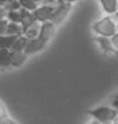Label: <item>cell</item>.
Listing matches in <instances>:
<instances>
[{"mask_svg":"<svg viewBox=\"0 0 118 124\" xmlns=\"http://www.w3.org/2000/svg\"><path fill=\"white\" fill-rule=\"evenodd\" d=\"M18 36H8V34H1L0 36V49H4V48H8L11 49L14 41Z\"/></svg>","mask_w":118,"mask_h":124,"instance_id":"15","label":"cell"},{"mask_svg":"<svg viewBox=\"0 0 118 124\" xmlns=\"http://www.w3.org/2000/svg\"><path fill=\"white\" fill-rule=\"evenodd\" d=\"M54 32H55V25L51 21H47V22L41 23V29H40V33L38 37L41 40L48 43L49 40L53 37Z\"/></svg>","mask_w":118,"mask_h":124,"instance_id":"6","label":"cell"},{"mask_svg":"<svg viewBox=\"0 0 118 124\" xmlns=\"http://www.w3.org/2000/svg\"><path fill=\"white\" fill-rule=\"evenodd\" d=\"M92 30L98 36L108 38H112L118 31L117 24L112 17H105V18L94 22L92 25Z\"/></svg>","mask_w":118,"mask_h":124,"instance_id":"2","label":"cell"},{"mask_svg":"<svg viewBox=\"0 0 118 124\" xmlns=\"http://www.w3.org/2000/svg\"><path fill=\"white\" fill-rule=\"evenodd\" d=\"M89 115L99 123H111L118 121V112L112 105H100L89 111Z\"/></svg>","mask_w":118,"mask_h":124,"instance_id":"1","label":"cell"},{"mask_svg":"<svg viewBox=\"0 0 118 124\" xmlns=\"http://www.w3.org/2000/svg\"><path fill=\"white\" fill-rule=\"evenodd\" d=\"M40 29H41V23L40 22H34L32 25L28 26L27 28L24 30L23 34L28 39H33V38H37L40 33Z\"/></svg>","mask_w":118,"mask_h":124,"instance_id":"13","label":"cell"},{"mask_svg":"<svg viewBox=\"0 0 118 124\" xmlns=\"http://www.w3.org/2000/svg\"><path fill=\"white\" fill-rule=\"evenodd\" d=\"M4 8H6L8 12L12 11H19L21 8V4H20L19 0H8L4 4Z\"/></svg>","mask_w":118,"mask_h":124,"instance_id":"17","label":"cell"},{"mask_svg":"<svg viewBox=\"0 0 118 124\" xmlns=\"http://www.w3.org/2000/svg\"><path fill=\"white\" fill-rule=\"evenodd\" d=\"M20 12H21V25L23 27V32L27 27L30 26L34 22H36V19L34 17V14L33 12L30 11H27V9H24V8H20Z\"/></svg>","mask_w":118,"mask_h":124,"instance_id":"10","label":"cell"},{"mask_svg":"<svg viewBox=\"0 0 118 124\" xmlns=\"http://www.w3.org/2000/svg\"><path fill=\"white\" fill-rule=\"evenodd\" d=\"M27 41H28V38H26L24 34L21 36H18L16 38V40L14 41L13 45L11 47L12 51H24L27 44Z\"/></svg>","mask_w":118,"mask_h":124,"instance_id":"12","label":"cell"},{"mask_svg":"<svg viewBox=\"0 0 118 124\" xmlns=\"http://www.w3.org/2000/svg\"><path fill=\"white\" fill-rule=\"evenodd\" d=\"M28 56L25 51H12V67L19 68L23 66Z\"/></svg>","mask_w":118,"mask_h":124,"instance_id":"8","label":"cell"},{"mask_svg":"<svg viewBox=\"0 0 118 124\" xmlns=\"http://www.w3.org/2000/svg\"><path fill=\"white\" fill-rule=\"evenodd\" d=\"M71 5L72 4L69 2H63V3H59V4H57L50 21L52 22L55 26L59 25V24H61L66 19V17L68 16V14L71 9Z\"/></svg>","mask_w":118,"mask_h":124,"instance_id":"4","label":"cell"},{"mask_svg":"<svg viewBox=\"0 0 118 124\" xmlns=\"http://www.w3.org/2000/svg\"><path fill=\"white\" fill-rule=\"evenodd\" d=\"M19 2L21 4L22 8L27 9V11H30V12H34L39 6V3L36 0H19Z\"/></svg>","mask_w":118,"mask_h":124,"instance_id":"16","label":"cell"},{"mask_svg":"<svg viewBox=\"0 0 118 124\" xmlns=\"http://www.w3.org/2000/svg\"><path fill=\"white\" fill-rule=\"evenodd\" d=\"M12 67V51L8 48L0 49V69Z\"/></svg>","mask_w":118,"mask_h":124,"instance_id":"9","label":"cell"},{"mask_svg":"<svg viewBox=\"0 0 118 124\" xmlns=\"http://www.w3.org/2000/svg\"><path fill=\"white\" fill-rule=\"evenodd\" d=\"M78 1H81V0H67V2H69V3H76V2H78Z\"/></svg>","mask_w":118,"mask_h":124,"instance_id":"25","label":"cell"},{"mask_svg":"<svg viewBox=\"0 0 118 124\" xmlns=\"http://www.w3.org/2000/svg\"><path fill=\"white\" fill-rule=\"evenodd\" d=\"M99 3L108 15H113L118 12V0H99Z\"/></svg>","mask_w":118,"mask_h":124,"instance_id":"11","label":"cell"},{"mask_svg":"<svg viewBox=\"0 0 118 124\" xmlns=\"http://www.w3.org/2000/svg\"><path fill=\"white\" fill-rule=\"evenodd\" d=\"M8 16V11L4 6H0V20L1 19H5Z\"/></svg>","mask_w":118,"mask_h":124,"instance_id":"23","label":"cell"},{"mask_svg":"<svg viewBox=\"0 0 118 124\" xmlns=\"http://www.w3.org/2000/svg\"><path fill=\"white\" fill-rule=\"evenodd\" d=\"M46 45H47V43L45 42V41L41 40L39 37L33 38V39H28L24 51H25L28 55H32V54H34L41 50H43Z\"/></svg>","mask_w":118,"mask_h":124,"instance_id":"5","label":"cell"},{"mask_svg":"<svg viewBox=\"0 0 118 124\" xmlns=\"http://www.w3.org/2000/svg\"><path fill=\"white\" fill-rule=\"evenodd\" d=\"M6 34H8V36H21V34H23V27L21 23L8 21V28H6Z\"/></svg>","mask_w":118,"mask_h":124,"instance_id":"14","label":"cell"},{"mask_svg":"<svg viewBox=\"0 0 118 124\" xmlns=\"http://www.w3.org/2000/svg\"><path fill=\"white\" fill-rule=\"evenodd\" d=\"M5 121H9V120L6 118V113H5L4 106L0 103V122H5Z\"/></svg>","mask_w":118,"mask_h":124,"instance_id":"20","label":"cell"},{"mask_svg":"<svg viewBox=\"0 0 118 124\" xmlns=\"http://www.w3.org/2000/svg\"><path fill=\"white\" fill-rule=\"evenodd\" d=\"M116 24H117V30H118V21L116 22Z\"/></svg>","mask_w":118,"mask_h":124,"instance_id":"26","label":"cell"},{"mask_svg":"<svg viewBox=\"0 0 118 124\" xmlns=\"http://www.w3.org/2000/svg\"><path fill=\"white\" fill-rule=\"evenodd\" d=\"M111 40H112V43H113L114 47H115V49L118 51V31L111 38Z\"/></svg>","mask_w":118,"mask_h":124,"instance_id":"22","label":"cell"},{"mask_svg":"<svg viewBox=\"0 0 118 124\" xmlns=\"http://www.w3.org/2000/svg\"><path fill=\"white\" fill-rule=\"evenodd\" d=\"M111 105H112L113 108L118 112V93H116V94L113 96V99H112V102H111Z\"/></svg>","mask_w":118,"mask_h":124,"instance_id":"21","label":"cell"},{"mask_svg":"<svg viewBox=\"0 0 118 124\" xmlns=\"http://www.w3.org/2000/svg\"><path fill=\"white\" fill-rule=\"evenodd\" d=\"M1 71H2V69H0V72H1Z\"/></svg>","mask_w":118,"mask_h":124,"instance_id":"27","label":"cell"},{"mask_svg":"<svg viewBox=\"0 0 118 124\" xmlns=\"http://www.w3.org/2000/svg\"><path fill=\"white\" fill-rule=\"evenodd\" d=\"M8 24V20L6 18L0 20V36H1V34H6Z\"/></svg>","mask_w":118,"mask_h":124,"instance_id":"19","label":"cell"},{"mask_svg":"<svg viewBox=\"0 0 118 124\" xmlns=\"http://www.w3.org/2000/svg\"><path fill=\"white\" fill-rule=\"evenodd\" d=\"M55 5L52 4H39V6L33 12L36 21L40 23H44L50 21L51 17L53 15Z\"/></svg>","mask_w":118,"mask_h":124,"instance_id":"3","label":"cell"},{"mask_svg":"<svg viewBox=\"0 0 118 124\" xmlns=\"http://www.w3.org/2000/svg\"><path fill=\"white\" fill-rule=\"evenodd\" d=\"M6 19L9 22H16V23H20L21 22V12L19 11H12V12H8V16Z\"/></svg>","mask_w":118,"mask_h":124,"instance_id":"18","label":"cell"},{"mask_svg":"<svg viewBox=\"0 0 118 124\" xmlns=\"http://www.w3.org/2000/svg\"><path fill=\"white\" fill-rule=\"evenodd\" d=\"M6 1H8V0H0V6H4Z\"/></svg>","mask_w":118,"mask_h":124,"instance_id":"24","label":"cell"},{"mask_svg":"<svg viewBox=\"0 0 118 124\" xmlns=\"http://www.w3.org/2000/svg\"><path fill=\"white\" fill-rule=\"evenodd\" d=\"M97 43L105 53H108V54H115L117 52V50L115 49L114 47L113 43H112V40L111 38H108V37H102V36H98L97 37Z\"/></svg>","mask_w":118,"mask_h":124,"instance_id":"7","label":"cell"}]
</instances>
